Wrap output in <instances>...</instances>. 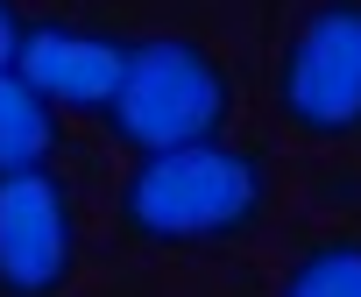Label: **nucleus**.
<instances>
[{"label": "nucleus", "instance_id": "obj_8", "mask_svg": "<svg viewBox=\"0 0 361 297\" xmlns=\"http://www.w3.org/2000/svg\"><path fill=\"white\" fill-rule=\"evenodd\" d=\"M22 8H15V0H0V71H15V57H22Z\"/></svg>", "mask_w": 361, "mask_h": 297}, {"label": "nucleus", "instance_id": "obj_3", "mask_svg": "<svg viewBox=\"0 0 361 297\" xmlns=\"http://www.w3.org/2000/svg\"><path fill=\"white\" fill-rule=\"evenodd\" d=\"M276 106L312 141L361 134V0L312 8L276 57Z\"/></svg>", "mask_w": 361, "mask_h": 297}, {"label": "nucleus", "instance_id": "obj_7", "mask_svg": "<svg viewBox=\"0 0 361 297\" xmlns=\"http://www.w3.org/2000/svg\"><path fill=\"white\" fill-rule=\"evenodd\" d=\"M276 297H361V234H333L305 248Z\"/></svg>", "mask_w": 361, "mask_h": 297}, {"label": "nucleus", "instance_id": "obj_1", "mask_svg": "<svg viewBox=\"0 0 361 297\" xmlns=\"http://www.w3.org/2000/svg\"><path fill=\"white\" fill-rule=\"evenodd\" d=\"M269 170L241 141H192V148H156L121 184V227L156 248H213L262 220Z\"/></svg>", "mask_w": 361, "mask_h": 297}, {"label": "nucleus", "instance_id": "obj_2", "mask_svg": "<svg viewBox=\"0 0 361 297\" xmlns=\"http://www.w3.org/2000/svg\"><path fill=\"white\" fill-rule=\"evenodd\" d=\"M227 113H234V85H227L220 57L199 50L192 36H156V43H128L121 50L106 127H114V141L135 148V156L220 141Z\"/></svg>", "mask_w": 361, "mask_h": 297}, {"label": "nucleus", "instance_id": "obj_4", "mask_svg": "<svg viewBox=\"0 0 361 297\" xmlns=\"http://www.w3.org/2000/svg\"><path fill=\"white\" fill-rule=\"evenodd\" d=\"M78 269V213L57 170H8L0 177V290L8 297H57Z\"/></svg>", "mask_w": 361, "mask_h": 297}, {"label": "nucleus", "instance_id": "obj_6", "mask_svg": "<svg viewBox=\"0 0 361 297\" xmlns=\"http://www.w3.org/2000/svg\"><path fill=\"white\" fill-rule=\"evenodd\" d=\"M50 141H57L50 99H43L29 78L0 71V177H8V170H43Z\"/></svg>", "mask_w": 361, "mask_h": 297}, {"label": "nucleus", "instance_id": "obj_5", "mask_svg": "<svg viewBox=\"0 0 361 297\" xmlns=\"http://www.w3.org/2000/svg\"><path fill=\"white\" fill-rule=\"evenodd\" d=\"M121 50H128V43H106V36H85V29H64V22H29V29H22L15 78H29L50 106L106 113L114 78H121Z\"/></svg>", "mask_w": 361, "mask_h": 297}]
</instances>
